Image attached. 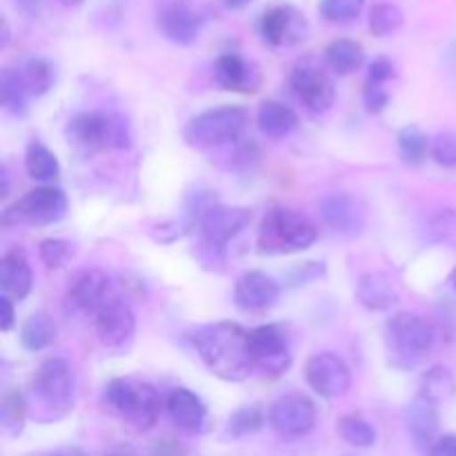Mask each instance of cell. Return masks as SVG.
<instances>
[{"instance_id":"obj_1","label":"cell","mask_w":456,"mask_h":456,"mask_svg":"<svg viewBox=\"0 0 456 456\" xmlns=\"http://www.w3.org/2000/svg\"><path fill=\"white\" fill-rule=\"evenodd\" d=\"M249 332L232 321L203 325L194 334V347L208 370L225 381H243L254 370L248 346Z\"/></svg>"},{"instance_id":"obj_2","label":"cell","mask_w":456,"mask_h":456,"mask_svg":"<svg viewBox=\"0 0 456 456\" xmlns=\"http://www.w3.org/2000/svg\"><path fill=\"white\" fill-rule=\"evenodd\" d=\"M105 405L114 417L132 430L145 432L156 423L160 412V396L154 386L141 379H114L105 387Z\"/></svg>"},{"instance_id":"obj_3","label":"cell","mask_w":456,"mask_h":456,"mask_svg":"<svg viewBox=\"0 0 456 456\" xmlns=\"http://www.w3.org/2000/svg\"><path fill=\"white\" fill-rule=\"evenodd\" d=\"M248 125V111L236 105L200 111L183 129V138L191 150H223L239 141Z\"/></svg>"},{"instance_id":"obj_4","label":"cell","mask_w":456,"mask_h":456,"mask_svg":"<svg viewBox=\"0 0 456 456\" xmlns=\"http://www.w3.org/2000/svg\"><path fill=\"white\" fill-rule=\"evenodd\" d=\"M319 236L314 223L294 209L274 208L263 216L258 248L263 254H292L312 248Z\"/></svg>"},{"instance_id":"obj_5","label":"cell","mask_w":456,"mask_h":456,"mask_svg":"<svg viewBox=\"0 0 456 456\" xmlns=\"http://www.w3.org/2000/svg\"><path fill=\"white\" fill-rule=\"evenodd\" d=\"M67 138L71 145L87 154L107 150V147L127 150L132 145L127 118H123L120 114H105V111L76 114L67 125Z\"/></svg>"},{"instance_id":"obj_6","label":"cell","mask_w":456,"mask_h":456,"mask_svg":"<svg viewBox=\"0 0 456 456\" xmlns=\"http://www.w3.org/2000/svg\"><path fill=\"white\" fill-rule=\"evenodd\" d=\"M386 341L392 361L399 368H412L430 352L435 330L419 314L399 312L386 325Z\"/></svg>"},{"instance_id":"obj_7","label":"cell","mask_w":456,"mask_h":456,"mask_svg":"<svg viewBox=\"0 0 456 456\" xmlns=\"http://www.w3.org/2000/svg\"><path fill=\"white\" fill-rule=\"evenodd\" d=\"M36 401L47 410L49 419H58L74 408L76 377L71 365L65 359H47L40 363L31 383Z\"/></svg>"},{"instance_id":"obj_8","label":"cell","mask_w":456,"mask_h":456,"mask_svg":"<svg viewBox=\"0 0 456 456\" xmlns=\"http://www.w3.org/2000/svg\"><path fill=\"white\" fill-rule=\"evenodd\" d=\"M67 214V196L61 187L45 185L27 191L22 199H18L7 212H3V225H53L62 221Z\"/></svg>"},{"instance_id":"obj_9","label":"cell","mask_w":456,"mask_h":456,"mask_svg":"<svg viewBox=\"0 0 456 456\" xmlns=\"http://www.w3.org/2000/svg\"><path fill=\"white\" fill-rule=\"evenodd\" d=\"M289 87L312 114H323L337 101V87L328 65H321L316 58H303L294 65L289 74Z\"/></svg>"},{"instance_id":"obj_10","label":"cell","mask_w":456,"mask_h":456,"mask_svg":"<svg viewBox=\"0 0 456 456\" xmlns=\"http://www.w3.org/2000/svg\"><path fill=\"white\" fill-rule=\"evenodd\" d=\"M94 332L107 352L125 354L136 337V314L123 298H110L94 314Z\"/></svg>"},{"instance_id":"obj_11","label":"cell","mask_w":456,"mask_h":456,"mask_svg":"<svg viewBox=\"0 0 456 456\" xmlns=\"http://www.w3.org/2000/svg\"><path fill=\"white\" fill-rule=\"evenodd\" d=\"M248 346L254 370H261L267 377H281L292 365L288 338H285L283 330L276 325L254 328L248 337Z\"/></svg>"},{"instance_id":"obj_12","label":"cell","mask_w":456,"mask_h":456,"mask_svg":"<svg viewBox=\"0 0 456 456\" xmlns=\"http://www.w3.org/2000/svg\"><path fill=\"white\" fill-rule=\"evenodd\" d=\"M267 421L281 436L288 439L305 436L316 426V405L301 392H288L272 403Z\"/></svg>"},{"instance_id":"obj_13","label":"cell","mask_w":456,"mask_h":456,"mask_svg":"<svg viewBox=\"0 0 456 456\" xmlns=\"http://www.w3.org/2000/svg\"><path fill=\"white\" fill-rule=\"evenodd\" d=\"M160 34L176 45H191L205 27V13L191 0H160L156 7Z\"/></svg>"},{"instance_id":"obj_14","label":"cell","mask_w":456,"mask_h":456,"mask_svg":"<svg viewBox=\"0 0 456 456\" xmlns=\"http://www.w3.org/2000/svg\"><path fill=\"white\" fill-rule=\"evenodd\" d=\"M305 381L323 399H337L352 387V372L346 361L334 352H319L305 363Z\"/></svg>"},{"instance_id":"obj_15","label":"cell","mask_w":456,"mask_h":456,"mask_svg":"<svg viewBox=\"0 0 456 456\" xmlns=\"http://www.w3.org/2000/svg\"><path fill=\"white\" fill-rule=\"evenodd\" d=\"M252 221V212L248 208H227V205H212L200 216V239L209 252H221L234 236H239Z\"/></svg>"},{"instance_id":"obj_16","label":"cell","mask_w":456,"mask_h":456,"mask_svg":"<svg viewBox=\"0 0 456 456\" xmlns=\"http://www.w3.org/2000/svg\"><path fill=\"white\" fill-rule=\"evenodd\" d=\"M258 31L272 47H294L307 36V20L294 4H276L263 13L258 20Z\"/></svg>"},{"instance_id":"obj_17","label":"cell","mask_w":456,"mask_h":456,"mask_svg":"<svg viewBox=\"0 0 456 456\" xmlns=\"http://www.w3.org/2000/svg\"><path fill=\"white\" fill-rule=\"evenodd\" d=\"M319 216L328 230L352 239L365 230V209L354 196L328 194L319 203Z\"/></svg>"},{"instance_id":"obj_18","label":"cell","mask_w":456,"mask_h":456,"mask_svg":"<svg viewBox=\"0 0 456 456\" xmlns=\"http://www.w3.org/2000/svg\"><path fill=\"white\" fill-rule=\"evenodd\" d=\"M110 301V276L101 270H85L67 292V310L74 314H96Z\"/></svg>"},{"instance_id":"obj_19","label":"cell","mask_w":456,"mask_h":456,"mask_svg":"<svg viewBox=\"0 0 456 456\" xmlns=\"http://www.w3.org/2000/svg\"><path fill=\"white\" fill-rule=\"evenodd\" d=\"M281 288L263 272H248L236 281L234 303L243 312H263L279 301Z\"/></svg>"},{"instance_id":"obj_20","label":"cell","mask_w":456,"mask_h":456,"mask_svg":"<svg viewBox=\"0 0 456 456\" xmlns=\"http://www.w3.org/2000/svg\"><path fill=\"white\" fill-rule=\"evenodd\" d=\"M169 419L174 426L190 435H199L208 426V405L203 403L199 395H194L187 387H176L169 392L167 401H165Z\"/></svg>"},{"instance_id":"obj_21","label":"cell","mask_w":456,"mask_h":456,"mask_svg":"<svg viewBox=\"0 0 456 456\" xmlns=\"http://www.w3.org/2000/svg\"><path fill=\"white\" fill-rule=\"evenodd\" d=\"M436 401L428 399V396L419 395L414 396L412 403L405 410V423H408V432L412 436L414 445L419 450H430L432 444L436 441V432H439V410H436Z\"/></svg>"},{"instance_id":"obj_22","label":"cell","mask_w":456,"mask_h":456,"mask_svg":"<svg viewBox=\"0 0 456 456\" xmlns=\"http://www.w3.org/2000/svg\"><path fill=\"white\" fill-rule=\"evenodd\" d=\"M401 292L386 272H365L356 283V301L372 312H387L399 303Z\"/></svg>"},{"instance_id":"obj_23","label":"cell","mask_w":456,"mask_h":456,"mask_svg":"<svg viewBox=\"0 0 456 456\" xmlns=\"http://www.w3.org/2000/svg\"><path fill=\"white\" fill-rule=\"evenodd\" d=\"M214 78L227 92H254L261 83L258 71L239 53H223L214 67Z\"/></svg>"},{"instance_id":"obj_24","label":"cell","mask_w":456,"mask_h":456,"mask_svg":"<svg viewBox=\"0 0 456 456\" xmlns=\"http://www.w3.org/2000/svg\"><path fill=\"white\" fill-rule=\"evenodd\" d=\"M0 288L4 297H13L18 301L34 288V274L22 249H12L0 258Z\"/></svg>"},{"instance_id":"obj_25","label":"cell","mask_w":456,"mask_h":456,"mask_svg":"<svg viewBox=\"0 0 456 456\" xmlns=\"http://www.w3.org/2000/svg\"><path fill=\"white\" fill-rule=\"evenodd\" d=\"M298 116L292 107L279 101H265L258 107V127L270 138H285L297 129Z\"/></svg>"},{"instance_id":"obj_26","label":"cell","mask_w":456,"mask_h":456,"mask_svg":"<svg viewBox=\"0 0 456 456\" xmlns=\"http://www.w3.org/2000/svg\"><path fill=\"white\" fill-rule=\"evenodd\" d=\"M325 65H328V69H332L334 74L338 76L354 74V71L363 65V49H361V45L356 43V40H334V43H330V47L325 49Z\"/></svg>"},{"instance_id":"obj_27","label":"cell","mask_w":456,"mask_h":456,"mask_svg":"<svg viewBox=\"0 0 456 456\" xmlns=\"http://www.w3.org/2000/svg\"><path fill=\"white\" fill-rule=\"evenodd\" d=\"M29 89H27L22 71L4 67L0 71V102L4 110L13 116H22L27 111V102H29Z\"/></svg>"},{"instance_id":"obj_28","label":"cell","mask_w":456,"mask_h":456,"mask_svg":"<svg viewBox=\"0 0 456 456\" xmlns=\"http://www.w3.org/2000/svg\"><path fill=\"white\" fill-rule=\"evenodd\" d=\"M53 338H56V323L45 312L31 314L20 330V341L25 346V350L29 352L45 350V347L52 346Z\"/></svg>"},{"instance_id":"obj_29","label":"cell","mask_w":456,"mask_h":456,"mask_svg":"<svg viewBox=\"0 0 456 456\" xmlns=\"http://www.w3.org/2000/svg\"><path fill=\"white\" fill-rule=\"evenodd\" d=\"M25 169L34 181H53L61 174V165L53 151H49L43 142H29L25 154Z\"/></svg>"},{"instance_id":"obj_30","label":"cell","mask_w":456,"mask_h":456,"mask_svg":"<svg viewBox=\"0 0 456 456\" xmlns=\"http://www.w3.org/2000/svg\"><path fill=\"white\" fill-rule=\"evenodd\" d=\"M22 78H25L27 89L31 96H43L56 83V67L43 56H34L22 67Z\"/></svg>"},{"instance_id":"obj_31","label":"cell","mask_w":456,"mask_h":456,"mask_svg":"<svg viewBox=\"0 0 456 456\" xmlns=\"http://www.w3.org/2000/svg\"><path fill=\"white\" fill-rule=\"evenodd\" d=\"M337 430L338 436L354 448H372L377 444V430H374L372 423L356 417V414H346V417L338 419Z\"/></svg>"},{"instance_id":"obj_32","label":"cell","mask_w":456,"mask_h":456,"mask_svg":"<svg viewBox=\"0 0 456 456\" xmlns=\"http://www.w3.org/2000/svg\"><path fill=\"white\" fill-rule=\"evenodd\" d=\"M403 25V12L392 3H374L370 9V31L379 38L383 36H392L395 31L401 29Z\"/></svg>"},{"instance_id":"obj_33","label":"cell","mask_w":456,"mask_h":456,"mask_svg":"<svg viewBox=\"0 0 456 456\" xmlns=\"http://www.w3.org/2000/svg\"><path fill=\"white\" fill-rule=\"evenodd\" d=\"M399 151L405 163L419 165L423 163V159L430 151V142H428V136L419 127H405L399 134Z\"/></svg>"},{"instance_id":"obj_34","label":"cell","mask_w":456,"mask_h":456,"mask_svg":"<svg viewBox=\"0 0 456 456\" xmlns=\"http://www.w3.org/2000/svg\"><path fill=\"white\" fill-rule=\"evenodd\" d=\"M365 0H321L319 12L328 22H352L361 16Z\"/></svg>"},{"instance_id":"obj_35","label":"cell","mask_w":456,"mask_h":456,"mask_svg":"<svg viewBox=\"0 0 456 456\" xmlns=\"http://www.w3.org/2000/svg\"><path fill=\"white\" fill-rule=\"evenodd\" d=\"M454 390V379L452 374L445 368H432L428 370V374L421 381V395L428 396V399L436 401L439 403L441 399H448Z\"/></svg>"},{"instance_id":"obj_36","label":"cell","mask_w":456,"mask_h":456,"mask_svg":"<svg viewBox=\"0 0 456 456\" xmlns=\"http://www.w3.org/2000/svg\"><path fill=\"white\" fill-rule=\"evenodd\" d=\"M263 426H265V417H263L261 410L240 408L230 417V426H227V430H230L232 436H249V435H256Z\"/></svg>"},{"instance_id":"obj_37","label":"cell","mask_w":456,"mask_h":456,"mask_svg":"<svg viewBox=\"0 0 456 456\" xmlns=\"http://www.w3.org/2000/svg\"><path fill=\"white\" fill-rule=\"evenodd\" d=\"M27 414V403L22 399V395L18 392H9L3 399V405H0V421H3L4 430L9 432H20L22 423H25Z\"/></svg>"},{"instance_id":"obj_38","label":"cell","mask_w":456,"mask_h":456,"mask_svg":"<svg viewBox=\"0 0 456 456\" xmlns=\"http://www.w3.org/2000/svg\"><path fill=\"white\" fill-rule=\"evenodd\" d=\"M223 156H225V159H218V160H225V163H223V167L230 169V172L232 169H234V172H239V169H248L256 163L258 147L254 145V142L239 145V141H236V142H232V151H223Z\"/></svg>"},{"instance_id":"obj_39","label":"cell","mask_w":456,"mask_h":456,"mask_svg":"<svg viewBox=\"0 0 456 456\" xmlns=\"http://www.w3.org/2000/svg\"><path fill=\"white\" fill-rule=\"evenodd\" d=\"M430 156L441 167H456V132H444L432 138Z\"/></svg>"},{"instance_id":"obj_40","label":"cell","mask_w":456,"mask_h":456,"mask_svg":"<svg viewBox=\"0 0 456 456\" xmlns=\"http://www.w3.org/2000/svg\"><path fill=\"white\" fill-rule=\"evenodd\" d=\"M40 261L45 263L47 267L56 270V267H62L71 256V245L67 240L61 239H47L40 243Z\"/></svg>"},{"instance_id":"obj_41","label":"cell","mask_w":456,"mask_h":456,"mask_svg":"<svg viewBox=\"0 0 456 456\" xmlns=\"http://www.w3.org/2000/svg\"><path fill=\"white\" fill-rule=\"evenodd\" d=\"M387 102H390V96H387L386 89H383L381 85L368 83V87H365V92H363L365 110L372 111V114H379V111L386 110Z\"/></svg>"},{"instance_id":"obj_42","label":"cell","mask_w":456,"mask_h":456,"mask_svg":"<svg viewBox=\"0 0 456 456\" xmlns=\"http://www.w3.org/2000/svg\"><path fill=\"white\" fill-rule=\"evenodd\" d=\"M395 76V67L387 58H374L370 62V69H368V80L372 85H383L386 80H390Z\"/></svg>"},{"instance_id":"obj_43","label":"cell","mask_w":456,"mask_h":456,"mask_svg":"<svg viewBox=\"0 0 456 456\" xmlns=\"http://www.w3.org/2000/svg\"><path fill=\"white\" fill-rule=\"evenodd\" d=\"M428 456H456V435H445L432 444Z\"/></svg>"},{"instance_id":"obj_44","label":"cell","mask_w":456,"mask_h":456,"mask_svg":"<svg viewBox=\"0 0 456 456\" xmlns=\"http://www.w3.org/2000/svg\"><path fill=\"white\" fill-rule=\"evenodd\" d=\"M16 323V310H13V303L9 297H0V330L3 332H9Z\"/></svg>"},{"instance_id":"obj_45","label":"cell","mask_w":456,"mask_h":456,"mask_svg":"<svg viewBox=\"0 0 456 456\" xmlns=\"http://www.w3.org/2000/svg\"><path fill=\"white\" fill-rule=\"evenodd\" d=\"M12 4L18 12L29 18H36L40 13V9H43V0H12Z\"/></svg>"},{"instance_id":"obj_46","label":"cell","mask_w":456,"mask_h":456,"mask_svg":"<svg viewBox=\"0 0 456 456\" xmlns=\"http://www.w3.org/2000/svg\"><path fill=\"white\" fill-rule=\"evenodd\" d=\"M154 456H185V454H183V450L178 448L176 444H172V441H160V444L154 448Z\"/></svg>"},{"instance_id":"obj_47","label":"cell","mask_w":456,"mask_h":456,"mask_svg":"<svg viewBox=\"0 0 456 456\" xmlns=\"http://www.w3.org/2000/svg\"><path fill=\"white\" fill-rule=\"evenodd\" d=\"M105 456H138V452L134 448H129V445H116Z\"/></svg>"},{"instance_id":"obj_48","label":"cell","mask_w":456,"mask_h":456,"mask_svg":"<svg viewBox=\"0 0 456 456\" xmlns=\"http://www.w3.org/2000/svg\"><path fill=\"white\" fill-rule=\"evenodd\" d=\"M445 65L450 67V71H454L456 74V40L450 45L448 52H445Z\"/></svg>"},{"instance_id":"obj_49","label":"cell","mask_w":456,"mask_h":456,"mask_svg":"<svg viewBox=\"0 0 456 456\" xmlns=\"http://www.w3.org/2000/svg\"><path fill=\"white\" fill-rule=\"evenodd\" d=\"M249 3H254V0H223V4H225L227 9H234V12H239V9H245Z\"/></svg>"},{"instance_id":"obj_50","label":"cell","mask_w":456,"mask_h":456,"mask_svg":"<svg viewBox=\"0 0 456 456\" xmlns=\"http://www.w3.org/2000/svg\"><path fill=\"white\" fill-rule=\"evenodd\" d=\"M0 181H3V187H0V196H7L9 191V176H7V167H0Z\"/></svg>"},{"instance_id":"obj_51","label":"cell","mask_w":456,"mask_h":456,"mask_svg":"<svg viewBox=\"0 0 456 456\" xmlns=\"http://www.w3.org/2000/svg\"><path fill=\"white\" fill-rule=\"evenodd\" d=\"M49 456H85V454L76 448H67V450H58V452H53Z\"/></svg>"},{"instance_id":"obj_52","label":"cell","mask_w":456,"mask_h":456,"mask_svg":"<svg viewBox=\"0 0 456 456\" xmlns=\"http://www.w3.org/2000/svg\"><path fill=\"white\" fill-rule=\"evenodd\" d=\"M9 43V25H7V20H4L3 18V38H0V45H7Z\"/></svg>"},{"instance_id":"obj_53","label":"cell","mask_w":456,"mask_h":456,"mask_svg":"<svg viewBox=\"0 0 456 456\" xmlns=\"http://www.w3.org/2000/svg\"><path fill=\"white\" fill-rule=\"evenodd\" d=\"M61 4H65V7H78V4H83L85 0H58Z\"/></svg>"},{"instance_id":"obj_54","label":"cell","mask_w":456,"mask_h":456,"mask_svg":"<svg viewBox=\"0 0 456 456\" xmlns=\"http://www.w3.org/2000/svg\"><path fill=\"white\" fill-rule=\"evenodd\" d=\"M454 288H456V281H454Z\"/></svg>"}]
</instances>
